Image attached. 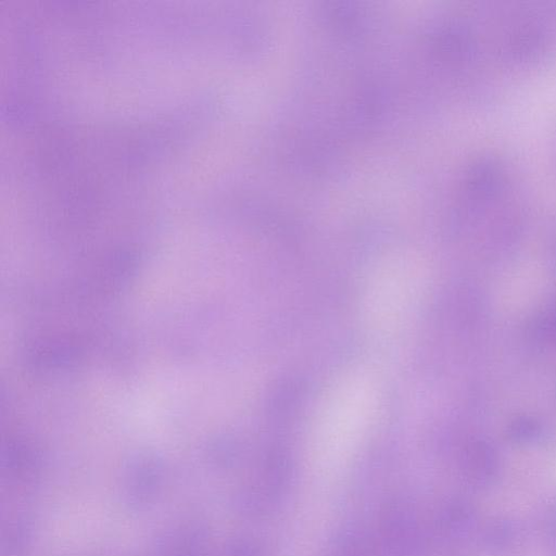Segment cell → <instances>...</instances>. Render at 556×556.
I'll return each mask as SVG.
<instances>
[{
	"label": "cell",
	"instance_id": "6da1fadb",
	"mask_svg": "<svg viewBox=\"0 0 556 556\" xmlns=\"http://www.w3.org/2000/svg\"><path fill=\"white\" fill-rule=\"evenodd\" d=\"M375 536L382 556H421L427 548L417 513L404 501H392L382 508Z\"/></svg>",
	"mask_w": 556,
	"mask_h": 556
},
{
	"label": "cell",
	"instance_id": "7a4b0ae2",
	"mask_svg": "<svg viewBox=\"0 0 556 556\" xmlns=\"http://www.w3.org/2000/svg\"><path fill=\"white\" fill-rule=\"evenodd\" d=\"M327 556H382L376 536L356 528L339 532L331 541Z\"/></svg>",
	"mask_w": 556,
	"mask_h": 556
}]
</instances>
